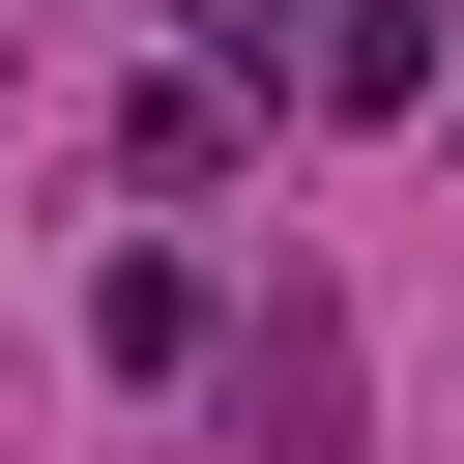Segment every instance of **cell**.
Segmentation results:
<instances>
[{"label":"cell","mask_w":464,"mask_h":464,"mask_svg":"<svg viewBox=\"0 0 464 464\" xmlns=\"http://www.w3.org/2000/svg\"><path fill=\"white\" fill-rule=\"evenodd\" d=\"M232 406H261V464H348V319L261 290V319H232Z\"/></svg>","instance_id":"obj_4"},{"label":"cell","mask_w":464,"mask_h":464,"mask_svg":"<svg viewBox=\"0 0 464 464\" xmlns=\"http://www.w3.org/2000/svg\"><path fill=\"white\" fill-rule=\"evenodd\" d=\"M0 116H29V58H0Z\"/></svg>","instance_id":"obj_5"},{"label":"cell","mask_w":464,"mask_h":464,"mask_svg":"<svg viewBox=\"0 0 464 464\" xmlns=\"http://www.w3.org/2000/svg\"><path fill=\"white\" fill-rule=\"evenodd\" d=\"M203 348H232V290H203L174 232H116V261H87V377H203Z\"/></svg>","instance_id":"obj_3"},{"label":"cell","mask_w":464,"mask_h":464,"mask_svg":"<svg viewBox=\"0 0 464 464\" xmlns=\"http://www.w3.org/2000/svg\"><path fill=\"white\" fill-rule=\"evenodd\" d=\"M290 116H435V0H290Z\"/></svg>","instance_id":"obj_2"},{"label":"cell","mask_w":464,"mask_h":464,"mask_svg":"<svg viewBox=\"0 0 464 464\" xmlns=\"http://www.w3.org/2000/svg\"><path fill=\"white\" fill-rule=\"evenodd\" d=\"M261 116H290L261 58H145V116H116V203H232V174H261Z\"/></svg>","instance_id":"obj_1"}]
</instances>
